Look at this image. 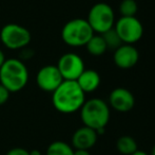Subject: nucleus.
<instances>
[{
  "label": "nucleus",
  "mask_w": 155,
  "mask_h": 155,
  "mask_svg": "<svg viewBox=\"0 0 155 155\" xmlns=\"http://www.w3.org/2000/svg\"><path fill=\"white\" fill-rule=\"evenodd\" d=\"M52 93L54 107L62 114H72L80 111L86 102V93L76 81H63Z\"/></svg>",
  "instance_id": "nucleus-1"
},
{
  "label": "nucleus",
  "mask_w": 155,
  "mask_h": 155,
  "mask_svg": "<svg viewBox=\"0 0 155 155\" xmlns=\"http://www.w3.org/2000/svg\"><path fill=\"white\" fill-rule=\"evenodd\" d=\"M29 81V70L21 60L8 58L0 67V84L10 93L25 88Z\"/></svg>",
  "instance_id": "nucleus-2"
},
{
  "label": "nucleus",
  "mask_w": 155,
  "mask_h": 155,
  "mask_svg": "<svg viewBox=\"0 0 155 155\" xmlns=\"http://www.w3.org/2000/svg\"><path fill=\"white\" fill-rule=\"evenodd\" d=\"M80 118L84 126L95 131L104 129L110 120V107L106 101L99 98L86 100L80 108Z\"/></svg>",
  "instance_id": "nucleus-3"
},
{
  "label": "nucleus",
  "mask_w": 155,
  "mask_h": 155,
  "mask_svg": "<svg viewBox=\"0 0 155 155\" xmlns=\"http://www.w3.org/2000/svg\"><path fill=\"white\" fill-rule=\"evenodd\" d=\"M94 35V31L84 18H74L68 21L61 30V38L71 47H82Z\"/></svg>",
  "instance_id": "nucleus-4"
},
{
  "label": "nucleus",
  "mask_w": 155,
  "mask_h": 155,
  "mask_svg": "<svg viewBox=\"0 0 155 155\" xmlns=\"http://www.w3.org/2000/svg\"><path fill=\"white\" fill-rule=\"evenodd\" d=\"M87 21L91 26L94 33L102 34L114 28V11L108 3L98 2L90 9Z\"/></svg>",
  "instance_id": "nucleus-5"
},
{
  "label": "nucleus",
  "mask_w": 155,
  "mask_h": 155,
  "mask_svg": "<svg viewBox=\"0 0 155 155\" xmlns=\"http://www.w3.org/2000/svg\"><path fill=\"white\" fill-rule=\"evenodd\" d=\"M0 39L8 49H23L31 41V33L27 28L21 25L8 23L2 27L0 31Z\"/></svg>",
  "instance_id": "nucleus-6"
},
{
  "label": "nucleus",
  "mask_w": 155,
  "mask_h": 155,
  "mask_svg": "<svg viewBox=\"0 0 155 155\" xmlns=\"http://www.w3.org/2000/svg\"><path fill=\"white\" fill-rule=\"evenodd\" d=\"M114 29L118 34L123 44L133 45L137 43L143 35V23L135 16L123 17L121 16L115 23Z\"/></svg>",
  "instance_id": "nucleus-7"
},
{
  "label": "nucleus",
  "mask_w": 155,
  "mask_h": 155,
  "mask_svg": "<svg viewBox=\"0 0 155 155\" xmlns=\"http://www.w3.org/2000/svg\"><path fill=\"white\" fill-rule=\"evenodd\" d=\"M56 66L63 81H76L86 69L82 58L78 54L72 53V52L60 56Z\"/></svg>",
  "instance_id": "nucleus-8"
},
{
  "label": "nucleus",
  "mask_w": 155,
  "mask_h": 155,
  "mask_svg": "<svg viewBox=\"0 0 155 155\" xmlns=\"http://www.w3.org/2000/svg\"><path fill=\"white\" fill-rule=\"evenodd\" d=\"M39 88L48 93H53L63 82V79L55 65H47L39 69L36 77Z\"/></svg>",
  "instance_id": "nucleus-9"
},
{
  "label": "nucleus",
  "mask_w": 155,
  "mask_h": 155,
  "mask_svg": "<svg viewBox=\"0 0 155 155\" xmlns=\"http://www.w3.org/2000/svg\"><path fill=\"white\" fill-rule=\"evenodd\" d=\"M109 102L115 111L119 113H127L133 110L135 105V98L129 89L118 87L111 91Z\"/></svg>",
  "instance_id": "nucleus-10"
},
{
  "label": "nucleus",
  "mask_w": 155,
  "mask_h": 155,
  "mask_svg": "<svg viewBox=\"0 0 155 155\" xmlns=\"http://www.w3.org/2000/svg\"><path fill=\"white\" fill-rule=\"evenodd\" d=\"M139 60V53L133 45L123 44L114 51V63L120 69L133 68Z\"/></svg>",
  "instance_id": "nucleus-11"
},
{
  "label": "nucleus",
  "mask_w": 155,
  "mask_h": 155,
  "mask_svg": "<svg viewBox=\"0 0 155 155\" xmlns=\"http://www.w3.org/2000/svg\"><path fill=\"white\" fill-rule=\"evenodd\" d=\"M97 133L88 126H82L75 131L72 137V145L75 150H90L97 141Z\"/></svg>",
  "instance_id": "nucleus-12"
},
{
  "label": "nucleus",
  "mask_w": 155,
  "mask_h": 155,
  "mask_svg": "<svg viewBox=\"0 0 155 155\" xmlns=\"http://www.w3.org/2000/svg\"><path fill=\"white\" fill-rule=\"evenodd\" d=\"M78 86L84 93L96 90L100 85V76L93 69H84V72L76 80Z\"/></svg>",
  "instance_id": "nucleus-13"
},
{
  "label": "nucleus",
  "mask_w": 155,
  "mask_h": 155,
  "mask_svg": "<svg viewBox=\"0 0 155 155\" xmlns=\"http://www.w3.org/2000/svg\"><path fill=\"white\" fill-rule=\"evenodd\" d=\"M86 47L89 53L92 54L94 56L102 55V54L108 50L106 43H104V38H102V36L100 35V34H98V35L94 34L90 41L87 43Z\"/></svg>",
  "instance_id": "nucleus-14"
},
{
  "label": "nucleus",
  "mask_w": 155,
  "mask_h": 155,
  "mask_svg": "<svg viewBox=\"0 0 155 155\" xmlns=\"http://www.w3.org/2000/svg\"><path fill=\"white\" fill-rule=\"evenodd\" d=\"M116 148L119 153L124 155H131L137 151V143L131 136H121L116 143Z\"/></svg>",
  "instance_id": "nucleus-15"
},
{
  "label": "nucleus",
  "mask_w": 155,
  "mask_h": 155,
  "mask_svg": "<svg viewBox=\"0 0 155 155\" xmlns=\"http://www.w3.org/2000/svg\"><path fill=\"white\" fill-rule=\"evenodd\" d=\"M47 155H74V149L64 141H54L49 146Z\"/></svg>",
  "instance_id": "nucleus-16"
},
{
  "label": "nucleus",
  "mask_w": 155,
  "mask_h": 155,
  "mask_svg": "<svg viewBox=\"0 0 155 155\" xmlns=\"http://www.w3.org/2000/svg\"><path fill=\"white\" fill-rule=\"evenodd\" d=\"M100 35H101L102 38H104L108 50H114L115 51L117 48H119L121 45H123V41H121V39L119 38L118 34L116 33L114 28H112V29L109 30V31L104 32V33L100 34Z\"/></svg>",
  "instance_id": "nucleus-17"
},
{
  "label": "nucleus",
  "mask_w": 155,
  "mask_h": 155,
  "mask_svg": "<svg viewBox=\"0 0 155 155\" xmlns=\"http://www.w3.org/2000/svg\"><path fill=\"white\" fill-rule=\"evenodd\" d=\"M138 6L135 0H123L119 4V13L123 17H133L137 13Z\"/></svg>",
  "instance_id": "nucleus-18"
},
{
  "label": "nucleus",
  "mask_w": 155,
  "mask_h": 155,
  "mask_svg": "<svg viewBox=\"0 0 155 155\" xmlns=\"http://www.w3.org/2000/svg\"><path fill=\"white\" fill-rule=\"evenodd\" d=\"M10 91L5 88L2 84H0V105L6 103L10 98Z\"/></svg>",
  "instance_id": "nucleus-19"
},
{
  "label": "nucleus",
  "mask_w": 155,
  "mask_h": 155,
  "mask_svg": "<svg viewBox=\"0 0 155 155\" xmlns=\"http://www.w3.org/2000/svg\"><path fill=\"white\" fill-rule=\"evenodd\" d=\"M6 155H30V151L23 148H13L6 153Z\"/></svg>",
  "instance_id": "nucleus-20"
},
{
  "label": "nucleus",
  "mask_w": 155,
  "mask_h": 155,
  "mask_svg": "<svg viewBox=\"0 0 155 155\" xmlns=\"http://www.w3.org/2000/svg\"><path fill=\"white\" fill-rule=\"evenodd\" d=\"M74 155H91L89 150H74Z\"/></svg>",
  "instance_id": "nucleus-21"
},
{
  "label": "nucleus",
  "mask_w": 155,
  "mask_h": 155,
  "mask_svg": "<svg viewBox=\"0 0 155 155\" xmlns=\"http://www.w3.org/2000/svg\"><path fill=\"white\" fill-rule=\"evenodd\" d=\"M4 62H5V56H4V53L2 52V50L0 49V67L3 65Z\"/></svg>",
  "instance_id": "nucleus-22"
},
{
  "label": "nucleus",
  "mask_w": 155,
  "mask_h": 155,
  "mask_svg": "<svg viewBox=\"0 0 155 155\" xmlns=\"http://www.w3.org/2000/svg\"><path fill=\"white\" fill-rule=\"evenodd\" d=\"M131 155H148V154L146 153V152H143V151H138V150H137V151H135L134 153L131 154Z\"/></svg>",
  "instance_id": "nucleus-23"
},
{
  "label": "nucleus",
  "mask_w": 155,
  "mask_h": 155,
  "mask_svg": "<svg viewBox=\"0 0 155 155\" xmlns=\"http://www.w3.org/2000/svg\"><path fill=\"white\" fill-rule=\"evenodd\" d=\"M30 155H41V153L38 150H33V151H30Z\"/></svg>",
  "instance_id": "nucleus-24"
},
{
  "label": "nucleus",
  "mask_w": 155,
  "mask_h": 155,
  "mask_svg": "<svg viewBox=\"0 0 155 155\" xmlns=\"http://www.w3.org/2000/svg\"><path fill=\"white\" fill-rule=\"evenodd\" d=\"M152 155H155V147L153 148V150H152Z\"/></svg>",
  "instance_id": "nucleus-25"
}]
</instances>
